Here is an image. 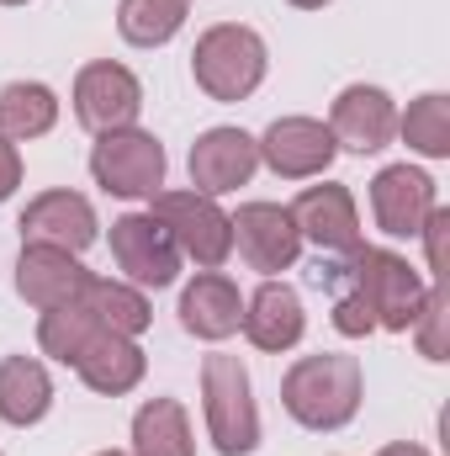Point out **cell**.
I'll list each match as a JSON object with an SVG mask.
<instances>
[{
	"mask_svg": "<svg viewBox=\"0 0 450 456\" xmlns=\"http://www.w3.org/2000/svg\"><path fill=\"white\" fill-rule=\"evenodd\" d=\"M360 393H366V377H360V361L355 355H339V350H318V355H302L292 361V371L281 377V409L302 425V430H344L355 414H360Z\"/></svg>",
	"mask_w": 450,
	"mask_h": 456,
	"instance_id": "obj_1",
	"label": "cell"
},
{
	"mask_svg": "<svg viewBox=\"0 0 450 456\" xmlns=\"http://www.w3.org/2000/svg\"><path fill=\"white\" fill-rule=\"evenodd\" d=\"M334 276L360 292V303L371 308L376 330H392V335H408L414 319H419V308H424V297H430V281L398 249L360 244L355 255H344V265H339Z\"/></svg>",
	"mask_w": 450,
	"mask_h": 456,
	"instance_id": "obj_2",
	"label": "cell"
},
{
	"mask_svg": "<svg viewBox=\"0 0 450 456\" xmlns=\"http://www.w3.org/2000/svg\"><path fill=\"white\" fill-rule=\"evenodd\" d=\"M265 69H270V48L244 21L207 27L191 48V75L213 102H249L265 86Z\"/></svg>",
	"mask_w": 450,
	"mask_h": 456,
	"instance_id": "obj_3",
	"label": "cell"
},
{
	"mask_svg": "<svg viewBox=\"0 0 450 456\" xmlns=\"http://www.w3.org/2000/svg\"><path fill=\"white\" fill-rule=\"evenodd\" d=\"M202 414H207V436L223 456H249L260 446V409H254V387L238 355H207L202 361Z\"/></svg>",
	"mask_w": 450,
	"mask_h": 456,
	"instance_id": "obj_4",
	"label": "cell"
},
{
	"mask_svg": "<svg viewBox=\"0 0 450 456\" xmlns=\"http://www.w3.org/2000/svg\"><path fill=\"white\" fill-rule=\"evenodd\" d=\"M149 213L175 239L181 260H197V271H218L233 255V218L218 208V197H202V191H154Z\"/></svg>",
	"mask_w": 450,
	"mask_h": 456,
	"instance_id": "obj_5",
	"label": "cell"
},
{
	"mask_svg": "<svg viewBox=\"0 0 450 456\" xmlns=\"http://www.w3.org/2000/svg\"><path fill=\"white\" fill-rule=\"evenodd\" d=\"M91 175L107 197H122V202L154 197V191H165V143L143 127L101 133L91 149Z\"/></svg>",
	"mask_w": 450,
	"mask_h": 456,
	"instance_id": "obj_6",
	"label": "cell"
},
{
	"mask_svg": "<svg viewBox=\"0 0 450 456\" xmlns=\"http://www.w3.org/2000/svg\"><path fill=\"white\" fill-rule=\"evenodd\" d=\"M254 149H260V165L281 181H318L339 154L329 122H318V117H276L254 138Z\"/></svg>",
	"mask_w": 450,
	"mask_h": 456,
	"instance_id": "obj_7",
	"label": "cell"
},
{
	"mask_svg": "<svg viewBox=\"0 0 450 456\" xmlns=\"http://www.w3.org/2000/svg\"><path fill=\"white\" fill-rule=\"evenodd\" d=\"M138 112H143V86H138V75L127 64L96 59V64H85L75 75V117L96 138L117 133V127H138Z\"/></svg>",
	"mask_w": 450,
	"mask_h": 456,
	"instance_id": "obj_8",
	"label": "cell"
},
{
	"mask_svg": "<svg viewBox=\"0 0 450 456\" xmlns=\"http://www.w3.org/2000/svg\"><path fill=\"white\" fill-rule=\"evenodd\" d=\"M112 260L117 271L143 287V292H159L181 276V249L175 239L165 233V224L154 213H122L112 224Z\"/></svg>",
	"mask_w": 450,
	"mask_h": 456,
	"instance_id": "obj_9",
	"label": "cell"
},
{
	"mask_svg": "<svg viewBox=\"0 0 450 456\" xmlns=\"http://www.w3.org/2000/svg\"><path fill=\"white\" fill-rule=\"evenodd\" d=\"M233 249L260 276L292 271L297 255H302V233H297L292 208H281V202H244L233 213Z\"/></svg>",
	"mask_w": 450,
	"mask_h": 456,
	"instance_id": "obj_10",
	"label": "cell"
},
{
	"mask_svg": "<svg viewBox=\"0 0 450 456\" xmlns=\"http://www.w3.org/2000/svg\"><path fill=\"white\" fill-rule=\"evenodd\" d=\"M440 208L435 181L419 165H387L371 181V218L387 239H419L424 218Z\"/></svg>",
	"mask_w": 450,
	"mask_h": 456,
	"instance_id": "obj_11",
	"label": "cell"
},
{
	"mask_svg": "<svg viewBox=\"0 0 450 456\" xmlns=\"http://www.w3.org/2000/svg\"><path fill=\"white\" fill-rule=\"evenodd\" d=\"M329 133L350 154H382L398 138V102L382 86H344L329 107Z\"/></svg>",
	"mask_w": 450,
	"mask_h": 456,
	"instance_id": "obj_12",
	"label": "cell"
},
{
	"mask_svg": "<svg viewBox=\"0 0 450 456\" xmlns=\"http://www.w3.org/2000/svg\"><path fill=\"white\" fill-rule=\"evenodd\" d=\"M292 218H297V233L302 244L324 249V255H355L366 239H360V213H355V197L324 181V186H302V197L292 202Z\"/></svg>",
	"mask_w": 450,
	"mask_h": 456,
	"instance_id": "obj_13",
	"label": "cell"
},
{
	"mask_svg": "<svg viewBox=\"0 0 450 456\" xmlns=\"http://www.w3.org/2000/svg\"><path fill=\"white\" fill-rule=\"evenodd\" d=\"M191 191L202 197H228L238 186H249V175L260 170V149L244 127H207L191 143Z\"/></svg>",
	"mask_w": 450,
	"mask_h": 456,
	"instance_id": "obj_14",
	"label": "cell"
},
{
	"mask_svg": "<svg viewBox=\"0 0 450 456\" xmlns=\"http://www.w3.org/2000/svg\"><path fill=\"white\" fill-rule=\"evenodd\" d=\"M16 228H21V244H53V249L80 255V249H91V244H96V228H101V224H96V208H91L80 191L59 186V191L32 197Z\"/></svg>",
	"mask_w": 450,
	"mask_h": 456,
	"instance_id": "obj_15",
	"label": "cell"
},
{
	"mask_svg": "<svg viewBox=\"0 0 450 456\" xmlns=\"http://www.w3.org/2000/svg\"><path fill=\"white\" fill-rule=\"evenodd\" d=\"M91 271L80 265V255L69 249H53V244H21V260H16V292L48 314V308H64V303H80Z\"/></svg>",
	"mask_w": 450,
	"mask_h": 456,
	"instance_id": "obj_16",
	"label": "cell"
},
{
	"mask_svg": "<svg viewBox=\"0 0 450 456\" xmlns=\"http://www.w3.org/2000/svg\"><path fill=\"white\" fill-rule=\"evenodd\" d=\"M238 330H244V340L254 345V350H265V355L292 350V345L302 340V330H308L302 292L286 287V281H276V276H265L254 287V297H244V324Z\"/></svg>",
	"mask_w": 450,
	"mask_h": 456,
	"instance_id": "obj_17",
	"label": "cell"
},
{
	"mask_svg": "<svg viewBox=\"0 0 450 456\" xmlns=\"http://www.w3.org/2000/svg\"><path fill=\"white\" fill-rule=\"evenodd\" d=\"M244 324V297L223 271H197L181 292V330L207 345H223Z\"/></svg>",
	"mask_w": 450,
	"mask_h": 456,
	"instance_id": "obj_18",
	"label": "cell"
},
{
	"mask_svg": "<svg viewBox=\"0 0 450 456\" xmlns=\"http://www.w3.org/2000/svg\"><path fill=\"white\" fill-rule=\"evenodd\" d=\"M75 371H80V382L91 387V393H101V398H122V393H133L138 382H143V371H149V355H143V345L127 340V335H96V340L80 350V361H75Z\"/></svg>",
	"mask_w": 450,
	"mask_h": 456,
	"instance_id": "obj_19",
	"label": "cell"
},
{
	"mask_svg": "<svg viewBox=\"0 0 450 456\" xmlns=\"http://www.w3.org/2000/svg\"><path fill=\"white\" fill-rule=\"evenodd\" d=\"M53 409V377L37 355H5L0 361V419L27 430Z\"/></svg>",
	"mask_w": 450,
	"mask_h": 456,
	"instance_id": "obj_20",
	"label": "cell"
},
{
	"mask_svg": "<svg viewBox=\"0 0 450 456\" xmlns=\"http://www.w3.org/2000/svg\"><path fill=\"white\" fill-rule=\"evenodd\" d=\"M80 308H85L107 335H127V340H138V335L149 330V319H154L143 287H133V281H112V276H91L85 292H80Z\"/></svg>",
	"mask_w": 450,
	"mask_h": 456,
	"instance_id": "obj_21",
	"label": "cell"
},
{
	"mask_svg": "<svg viewBox=\"0 0 450 456\" xmlns=\"http://www.w3.org/2000/svg\"><path fill=\"white\" fill-rule=\"evenodd\" d=\"M53 122H59V96H53V86H43V80H11V86L0 91V138L32 143V138L53 133Z\"/></svg>",
	"mask_w": 450,
	"mask_h": 456,
	"instance_id": "obj_22",
	"label": "cell"
},
{
	"mask_svg": "<svg viewBox=\"0 0 450 456\" xmlns=\"http://www.w3.org/2000/svg\"><path fill=\"white\" fill-rule=\"evenodd\" d=\"M133 456H197L191 419L175 398H149L133 414Z\"/></svg>",
	"mask_w": 450,
	"mask_h": 456,
	"instance_id": "obj_23",
	"label": "cell"
},
{
	"mask_svg": "<svg viewBox=\"0 0 450 456\" xmlns=\"http://www.w3.org/2000/svg\"><path fill=\"white\" fill-rule=\"evenodd\" d=\"M191 0H117V32L133 48H165L186 27Z\"/></svg>",
	"mask_w": 450,
	"mask_h": 456,
	"instance_id": "obj_24",
	"label": "cell"
},
{
	"mask_svg": "<svg viewBox=\"0 0 450 456\" xmlns=\"http://www.w3.org/2000/svg\"><path fill=\"white\" fill-rule=\"evenodd\" d=\"M398 133L414 154L424 159H450V96L446 91H424L419 102H408V112L398 117Z\"/></svg>",
	"mask_w": 450,
	"mask_h": 456,
	"instance_id": "obj_25",
	"label": "cell"
},
{
	"mask_svg": "<svg viewBox=\"0 0 450 456\" xmlns=\"http://www.w3.org/2000/svg\"><path fill=\"white\" fill-rule=\"evenodd\" d=\"M101 335V324L80 308V303H64V308H48L43 319H37V345H43V355H53L59 366H75L80 361V350Z\"/></svg>",
	"mask_w": 450,
	"mask_h": 456,
	"instance_id": "obj_26",
	"label": "cell"
},
{
	"mask_svg": "<svg viewBox=\"0 0 450 456\" xmlns=\"http://www.w3.org/2000/svg\"><path fill=\"white\" fill-rule=\"evenodd\" d=\"M446 324H450V292H446V281H435L430 297H424V308H419V319H414V335H419V355L424 361H446L450 355Z\"/></svg>",
	"mask_w": 450,
	"mask_h": 456,
	"instance_id": "obj_27",
	"label": "cell"
},
{
	"mask_svg": "<svg viewBox=\"0 0 450 456\" xmlns=\"http://www.w3.org/2000/svg\"><path fill=\"white\" fill-rule=\"evenodd\" d=\"M334 330L344 340H366V335L376 330V319H371V308L360 303V292H355L350 281H339V276H334Z\"/></svg>",
	"mask_w": 450,
	"mask_h": 456,
	"instance_id": "obj_28",
	"label": "cell"
},
{
	"mask_svg": "<svg viewBox=\"0 0 450 456\" xmlns=\"http://www.w3.org/2000/svg\"><path fill=\"white\" fill-rule=\"evenodd\" d=\"M446 228H450V213L446 208H435L430 218H424V249H430V271H435V281H446Z\"/></svg>",
	"mask_w": 450,
	"mask_h": 456,
	"instance_id": "obj_29",
	"label": "cell"
},
{
	"mask_svg": "<svg viewBox=\"0 0 450 456\" xmlns=\"http://www.w3.org/2000/svg\"><path fill=\"white\" fill-rule=\"evenodd\" d=\"M16 186H21V149L11 138H0V202H11Z\"/></svg>",
	"mask_w": 450,
	"mask_h": 456,
	"instance_id": "obj_30",
	"label": "cell"
},
{
	"mask_svg": "<svg viewBox=\"0 0 450 456\" xmlns=\"http://www.w3.org/2000/svg\"><path fill=\"white\" fill-rule=\"evenodd\" d=\"M376 456H430L424 446H414V441H392V446H382Z\"/></svg>",
	"mask_w": 450,
	"mask_h": 456,
	"instance_id": "obj_31",
	"label": "cell"
},
{
	"mask_svg": "<svg viewBox=\"0 0 450 456\" xmlns=\"http://www.w3.org/2000/svg\"><path fill=\"white\" fill-rule=\"evenodd\" d=\"M286 5H297V11H324L329 0H286Z\"/></svg>",
	"mask_w": 450,
	"mask_h": 456,
	"instance_id": "obj_32",
	"label": "cell"
},
{
	"mask_svg": "<svg viewBox=\"0 0 450 456\" xmlns=\"http://www.w3.org/2000/svg\"><path fill=\"white\" fill-rule=\"evenodd\" d=\"M0 5H27V0H0Z\"/></svg>",
	"mask_w": 450,
	"mask_h": 456,
	"instance_id": "obj_33",
	"label": "cell"
},
{
	"mask_svg": "<svg viewBox=\"0 0 450 456\" xmlns=\"http://www.w3.org/2000/svg\"><path fill=\"white\" fill-rule=\"evenodd\" d=\"M96 456H127V452H96Z\"/></svg>",
	"mask_w": 450,
	"mask_h": 456,
	"instance_id": "obj_34",
	"label": "cell"
}]
</instances>
